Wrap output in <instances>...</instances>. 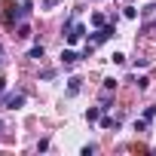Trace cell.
Segmentation results:
<instances>
[{"label": "cell", "mask_w": 156, "mask_h": 156, "mask_svg": "<svg viewBox=\"0 0 156 156\" xmlns=\"http://www.w3.org/2000/svg\"><path fill=\"white\" fill-rule=\"evenodd\" d=\"M3 107H6V110H19V107H25V95H22V92H9V95L3 98Z\"/></svg>", "instance_id": "obj_1"}, {"label": "cell", "mask_w": 156, "mask_h": 156, "mask_svg": "<svg viewBox=\"0 0 156 156\" xmlns=\"http://www.w3.org/2000/svg\"><path fill=\"white\" fill-rule=\"evenodd\" d=\"M113 34H116V28H113V25H101V28L92 34V40H95V43H104V40H110Z\"/></svg>", "instance_id": "obj_2"}, {"label": "cell", "mask_w": 156, "mask_h": 156, "mask_svg": "<svg viewBox=\"0 0 156 156\" xmlns=\"http://www.w3.org/2000/svg\"><path fill=\"white\" fill-rule=\"evenodd\" d=\"M64 34H67V43H76V40L86 34V28H83V25H67V28H64Z\"/></svg>", "instance_id": "obj_3"}, {"label": "cell", "mask_w": 156, "mask_h": 156, "mask_svg": "<svg viewBox=\"0 0 156 156\" xmlns=\"http://www.w3.org/2000/svg\"><path fill=\"white\" fill-rule=\"evenodd\" d=\"M67 83H70V86H67V95H76V92H80V83H83V80H80V76H70Z\"/></svg>", "instance_id": "obj_4"}, {"label": "cell", "mask_w": 156, "mask_h": 156, "mask_svg": "<svg viewBox=\"0 0 156 156\" xmlns=\"http://www.w3.org/2000/svg\"><path fill=\"white\" fill-rule=\"evenodd\" d=\"M76 58H80V55H76V52H70V49H64V52H61V64H73Z\"/></svg>", "instance_id": "obj_5"}, {"label": "cell", "mask_w": 156, "mask_h": 156, "mask_svg": "<svg viewBox=\"0 0 156 156\" xmlns=\"http://www.w3.org/2000/svg\"><path fill=\"white\" fill-rule=\"evenodd\" d=\"M98 116H101V107H89V110H86V119H89V122H95Z\"/></svg>", "instance_id": "obj_6"}, {"label": "cell", "mask_w": 156, "mask_h": 156, "mask_svg": "<svg viewBox=\"0 0 156 156\" xmlns=\"http://www.w3.org/2000/svg\"><path fill=\"white\" fill-rule=\"evenodd\" d=\"M156 19V3H150L147 9H144V22H153Z\"/></svg>", "instance_id": "obj_7"}, {"label": "cell", "mask_w": 156, "mask_h": 156, "mask_svg": "<svg viewBox=\"0 0 156 156\" xmlns=\"http://www.w3.org/2000/svg\"><path fill=\"white\" fill-rule=\"evenodd\" d=\"M28 58H37V61H40V58H43V46H31V52H28Z\"/></svg>", "instance_id": "obj_8"}, {"label": "cell", "mask_w": 156, "mask_h": 156, "mask_svg": "<svg viewBox=\"0 0 156 156\" xmlns=\"http://www.w3.org/2000/svg\"><path fill=\"white\" fill-rule=\"evenodd\" d=\"M135 86H138V89H147V86H150V80H147V76H138Z\"/></svg>", "instance_id": "obj_9"}, {"label": "cell", "mask_w": 156, "mask_h": 156, "mask_svg": "<svg viewBox=\"0 0 156 156\" xmlns=\"http://www.w3.org/2000/svg\"><path fill=\"white\" fill-rule=\"evenodd\" d=\"M92 25H95V28H101V25H104V16H101V12H95V16H92Z\"/></svg>", "instance_id": "obj_10"}, {"label": "cell", "mask_w": 156, "mask_h": 156, "mask_svg": "<svg viewBox=\"0 0 156 156\" xmlns=\"http://www.w3.org/2000/svg\"><path fill=\"white\" fill-rule=\"evenodd\" d=\"M16 37H22V40H25V37H31V28H28V25H22V28H19V34H16Z\"/></svg>", "instance_id": "obj_11"}, {"label": "cell", "mask_w": 156, "mask_h": 156, "mask_svg": "<svg viewBox=\"0 0 156 156\" xmlns=\"http://www.w3.org/2000/svg\"><path fill=\"white\" fill-rule=\"evenodd\" d=\"M101 126H104V129H116V119H110V116H104V119H101Z\"/></svg>", "instance_id": "obj_12"}, {"label": "cell", "mask_w": 156, "mask_h": 156, "mask_svg": "<svg viewBox=\"0 0 156 156\" xmlns=\"http://www.w3.org/2000/svg\"><path fill=\"white\" fill-rule=\"evenodd\" d=\"M153 116H156V107H147V110H144V119H147V122H150V119H153Z\"/></svg>", "instance_id": "obj_13"}, {"label": "cell", "mask_w": 156, "mask_h": 156, "mask_svg": "<svg viewBox=\"0 0 156 156\" xmlns=\"http://www.w3.org/2000/svg\"><path fill=\"white\" fill-rule=\"evenodd\" d=\"M55 3H58V0H43V9H52Z\"/></svg>", "instance_id": "obj_14"}, {"label": "cell", "mask_w": 156, "mask_h": 156, "mask_svg": "<svg viewBox=\"0 0 156 156\" xmlns=\"http://www.w3.org/2000/svg\"><path fill=\"white\" fill-rule=\"evenodd\" d=\"M3 89H6V80H3V76H0V95H3Z\"/></svg>", "instance_id": "obj_15"}]
</instances>
